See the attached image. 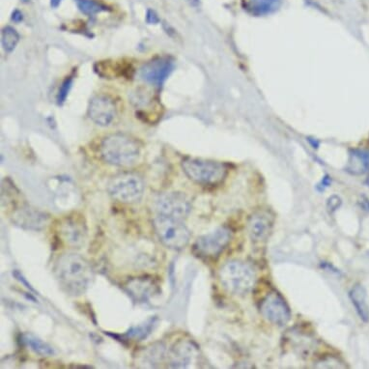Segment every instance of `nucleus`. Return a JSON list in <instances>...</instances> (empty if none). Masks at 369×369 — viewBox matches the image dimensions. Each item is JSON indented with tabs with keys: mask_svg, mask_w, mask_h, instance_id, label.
I'll list each match as a JSON object with an SVG mask.
<instances>
[{
	"mask_svg": "<svg viewBox=\"0 0 369 369\" xmlns=\"http://www.w3.org/2000/svg\"><path fill=\"white\" fill-rule=\"evenodd\" d=\"M54 273L61 288L71 296L86 293L94 277L93 269L83 256L65 253L57 259Z\"/></svg>",
	"mask_w": 369,
	"mask_h": 369,
	"instance_id": "obj_1",
	"label": "nucleus"
},
{
	"mask_svg": "<svg viewBox=\"0 0 369 369\" xmlns=\"http://www.w3.org/2000/svg\"><path fill=\"white\" fill-rule=\"evenodd\" d=\"M101 155L109 164L130 167L139 160L140 147L133 137L124 133H113L102 141Z\"/></svg>",
	"mask_w": 369,
	"mask_h": 369,
	"instance_id": "obj_2",
	"label": "nucleus"
},
{
	"mask_svg": "<svg viewBox=\"0 0 369 369\" xmlns=\"http://www.w3.org/2000/svg\"><path fill=\"white\" fill-rule=\"evenodd\" d=\"M218 277L223 287L230 293L245 295L250 292L256 283V272L253 267L240 260H231L222 266Z\"/></svg>",
	"mask_w": 369,
	"mask_h": 369,
	"instance_id": "obj_3",
	"label": "nucleus"
},
{
	"mask_svg": "<svg viewBox=\"0 0 369 369\" xmlns=\"http://www.w3.org/2000/svg\"><path fill=\"white\" fill-rule=\"evenodd\" d=\"M182 168L189 179L203 186H215L228 175L225 164L218 161L187 158L182 161Z\"/></svg>",
	"mask_w": 369,
	"mask_h": 369,
	"instance_id": "obj_4",
	"label": "nucleus"
},
{
	"mask_svg": "<svg viewBox=\"0 0 369 369\" xmlns=\"http://www.w3.org/2000/svg\"><path fill=\"white\" fill-rule=\"evenodd\" d=\"M153 225L159 240L166 247L181 250L188 246L190 232L182 219L158 215L153 220Z\"/></svg>",
	"mask_w": 369,
	"mask_h": 369,
	"instance_id": "obj_5",
	"label": "nucleus"
},
{
	"mask_svg": "<svg viewBox=\"0 0 369 369\" xmlns=\"http://www.w3.org/2000/svg\"><path fill=\"white\" fill-rule=\"evenodd\" d=\"M107 191L112 198L121 203L135 204L143 196L144 183L136 174L121 173L108 182Z\"/></svg>",
	"mask_w": 369,
	"mask_h": 369,
	"instance_id": "obj_6",
	"label": "nucleus"
},
{
	"mask_svg": "<svg viewBox=\"0 0 369 369\" xmlns=\"http://www.w3.org/2000/svg\"><path fill=\"white\" fill-rule=\"evenodd\" d=\"M230 239L231 232L228 228H217L208 234L199 237L193 245V250L201 257L214 258L222 252L229 244Z\"/></svg>",
	"mask_w": 369,
	"mask_h": 369,
	"instance_id": "obj_7",
	"label": "nucleus"
},
{
	"mask_svg": "<svg viewBox=\"0 0 369 369\" xmlns=\"http://www.w3.org/2000/svg\"><path fill=\"white\" fill-rule=\"evenodd\" d=\"M260 313L269 322L282 327L290 321L291 311L282 296L276 291L267 294L260 303Z\"/></svg>",
	"mask_w": 369,
	"mask_h": 369,
	"instance_id": "obj_8",
	"label": "nucleus"
},
{
	"mask_svg": "<svg viewBox=\"0 0 369 369\" xmlns=\"http://www.w3.org/2000/svg\"><path fill=\"white\" fill-rule=\"evenodd\" d=\"M190 203L187 196L181 192H166L156 201V211L159 216L184 219L190 212Z\"/></svg>",
	"mask_w": 369,
	"mask_h": 369,
	"instance_id": "obj_9",
	"label": "nucleus"
},
{
	"mask_svg": "<svg viewBox=\"0 0 369 369\" xmlns=\"http://www.w3.org/2000/svg\"><path fill=\"white\" fill-rule=\"evenodd\" d=\"M117 114L116 104L113 100L106 95H97L93 97L88 105V116L96 125L107 127L113 122Z\"/></svg>",
	"mask_w": 369,
	"mask_h": 369,
	"instance_id": "obj_10",
	"label": "nucleus"
},
{
	"mask_svg": "<svg viewBox=\"0 0 369 369\" xmlns=\"http://www.w3.org/2000/svg\"><path fill=\"white\" fill-rule=\"evenodd\" d=\"M174 69V63L168 57H158L140 68L142 79L152 86L161 87Z\"/></svg>",
	"mask_w": 369,
	"mask_h": 369,
	"instance_id": "obj_11",
	"label": "nucleus"
},
{
	"mask_svg": "<svg viewBox=\"0 0 369 369\" xmlns=\"http://www.w3.org/2000/svg\"><path fill=\"white\" fill-rule=\"evenodd\" d=\"M60 234L69 246L80 247L84 245L87 237V228L83 218L76 216L67 217L61 226Z\"/></svg>",
	"mask_w": 369,
	"mask_h": 369,
	"instance_id": "obj_12",
	"label": "nucleus"
},
{
	"mask_svg": "<svg viewBox=\"0 0 369 369\" xmlns=\"http://www.w3.org/2000/svg\"><path fill=\"white\" fill-rule=\"evenodd\" d=\"M273 223L274 218L268 212L258 211L254 213L249 218L247 223V230L250 239L256 243L267 240L272 232Z\"/></svg>",
	"mask_w": 369,
	"mask_h": 369,
	"instance_id": "obj_13",
	"label": "nucleus"
},
{
	"mask_svg": "<svg viewBox=\"0 0 369 369\" xmlns=\"http://www.w3.org/2000/svg\"><path fill=\"white\" fill-rule=\"evenodd\" d=\"M48 216L37 209L22 208L13 215V222L19 228L29 230H41L46 228Z\"/></svg>",
	"mask_w": 369,
	"mask_h": 369,
	"instance_id": "obj_14",
	"label": "nucleus"
},
{
	"mask_svg": "<svg viewBox=\"0 0 369 369\" xmlns=\"http://www.w3.org/2000/svg\"><path fill=\"white\" fill-rule=\"evenodd\" d=\"M196 347L190 342H180L176 344L168 354L169 364L174 368L188 367L195 357Z\"/></svg>",
	"mask_w": 369,
	"mask_h": 369,
	"instance_id": "obj_15",
	"label": "nucleus"
},
{
	"mask_svg": "<svg viewBox=\"0 0 369 369\" xmlns=\"http://www.w3.org/2000/svg\"><path fill=\"white\" fill-rule=\"evenodd\" d=\"M282 0H243V7L253 16H264L279 8Z\"/></svg>",
	"mask_w": 369,
	"mask_h": 369,
	"instance_id": "obj_16",
	"label": "nucleus"
},
{
	"mask_svg": "<svg viewBox=\"0 0 369 369\" xmlns=\"http://www.w3.org/2000/svg\"><path fill=\"white\" fill-rule=\"evenodd\" d=\"M351 301L355 306L360 319L363 322L369 321V306L366 303V291L362 285H355L349 293Z\"/></svg>",
	"mask_w": 369,
	"mask_h": 369,
	"instance_id": "obj_17",
	"label": "nucleus"
},
{
	"mask_svg": "<svg viewBox=\"0 0 369 369\" xmlns=\"http://www.w3.org/2000/svg\"><path fill=\"white\" fill-rule=\"evenodd\" d=\"M347 171L355 175H360L369 171V151L354 150L350 154Z\"/></svg>",
	"mask_w": 369,
	"mask_h": 369,
	"instance_id": "obj_18",
	"label": "nucleus"
},
{
	"mask_svg": "<svg viewBox=\"0 0 369 369\" xmlns=\"http://www.w3.org/2000/svg\"><path fill=\"white\" fill-rule=\"evenodd\" d=\"M21 340L24 343V345H26L31 350L38 355L44 357H49L54 354V350L47 343L36 337L33 334L30 333L23 334L21 336Z\"/></svg>",
	"mask_w": 369,
	"mask_h": 369,
	"instance_id": "obj_19",
	"label": "nucleus"
},
{
	"mask_svg": "<svg viewBox=\"0 0 369 369\" xmlns=\"http://www.w3.org/2000/svg\"><path fill=\"white\" fill-rule=\"evenodd\" d=\"M152 286H154V284L148 280L137 279V280H133L129 284L128 289L131 295L135 297V299L137 301L144 302L151 297V290L153 288Z\"/></svg>",
	"mask_w": 369,
	"mask_h": 369,
	"instance_id": "obj_20",
	"label": "nucleus"
},
{
	"mask_svg": "<svg viewBox=\"0 0 369 369\" xmlns=\"http://www.w3.org/2000/svg\"><path fill=\"white\" fill-rule=\"evenodd\" d=\"M165 349L161 344H155L152 345L151 347H148L146 350L144 351V354L142 355L143 360L146 364H150V367H154L156 364H158V362H160L164 359L165 357Z\"/></svg>",
	"mask_w": 369,
	"mask_h": 369,
	"instance_id": "obj_21",
	"label": "nucleus"
},
{
	"mask_svg": "<svg viewBox=\"0 0 369 369\" xmlns=\"http://www.w3.org/2000/svg\"><path fill=\"white\" fill-rule=\"evenodd\" d=\"M156 318L152 317L150 319H148L146 322L143 323L141 325H138L136 327L131 328L128 332L127 335L130 336L131 338L136 339V340H142L144 338H146L150 333L152 330L154 328V325L156 323Z\"/></svg>",
	"mask_w": 369,
	"mask_h": 369,
	"instance_id": "obj_22",
	"label": "nucleus"
},
{
	"mask_svg": "<svg viewBox=\"0 0 369 369\" xmlns=\"http://www.w3.org/2000/svg\"><path fill=\"white\" fill-rule=\"evenodd\" d=\"M19 41V33L17 32L16 29H14L11 26H6L2 29L1 43H2V47L6 51H8V52L13 51L15 49V47H17Z\"/></svg>",
	"mask_w": 369,
	"mask_h": 369,
	"instance_id": "obj_23",
	"label": "nucleus"
},
{
	"mask_svg": "<svg viewBox=\"0 0 369 369\" xmlns=\"http://www.w3.org/2000/svg\"><path fill=\"white\" fill-rule=\"evenodd\" d=\"M77 8L86 16L92 17L103 11L106 10V7L96 2L94 0H75Z\"/></svg>",
	"mask_w": 369,
	"mask_h": 369,
	"instance_id": "obj_24",
	"label": "nucleus"
},
{
	"mask_svg": "<svg viewBox=\"0 0 369 369\" xmlns=\"http://www.w3.org/2000/svg\"><path fill=\"white\" fill-rule=\"evenodd\" d=\"M72 84H73V78L71 76L67 77L66 79L62 82V84L59 88L56 98L57 104H59V105L63 104V103L66 101L67 96L70 92Z\"/></svg>",
	"mask_w": 369,
	"mask_h": 369,
	"instance_id": "obj_25",
	"label": "nucleus"
},
{
	"mask_svg": "<svg viewBox=\"0 0 369 369\" xmlns=\"http://www.w3.org/2000/svg\"><path fill=\"white\" fill-rule=\"evenodd\" d=\"M146 21L149 24H157L160 22V18L157 15V13L153 10H148L146 14Z\"/></svg>",
	"mask_w": 369,
	"mask_h": 369,
	"instance_id": "obj_26",
	"label": "nucleus"
},
{
	"mask_svg": "<svg viewBox=\"0 0 369 369\" xmlns=\"http://www.w3.org/2000/svg\"><path fill=\"white\" fill-rule=\"evenodd\" d=\"M328 204H329V208H330V210H331V211L336 210V209H338V207L340 206V198H339L338 196H335V195H334V196H331V198L329 199Z\"/></svg>",
	"mask_w": 369,
	"mask_h": 369,
	"instance_id": "obj_27",
	"label": "nucleus"
},
{
	"mask_svg": "<svg viewBox=\"0 0 369 369\" xmlns=\"http://www.w3.org/2000/svg\"><path fill=\"white\" fill-rule=\"evenodd\" d=\"M22 14L19 12V10H16L14 13H13V16H12V19L16 22H19L22 20Z\"/></svg>",
	"mask_w": 369,
	"mask_h": 369,
	"instance_id": "obj_28",
	"label": "nucleus"
},
{
	"mask_svg": "<svg viewBox=\"0 0 369 369\" xmlns=\"http://www.w3.org/2000/svg\"><path fill=\"white\" fill-rule=\"evenodd\" d=\"M61 1L62 0H50V5H51V7L56 8L58 7V5L61 3Z\"/></svg>",
	"mask_w": 369,
	"mask_h": 369,
	"instance_id": "obj_29",
	"label": "nucleus"
},
{
	"mask_svg": "<svg viewBox=\"0 0 369 369\" xmlns=\"http://www.w3.org/2000/svg\"><path fill=\"white\" fill-rule=\"evenodd\" d=\"M189 1H190L191 4H193V5H195V4L198 3V0H189Z\"/></svg>",
	"mask_w": 369,
	"mask_h": 369,
	"instance_id": "obj_30",
	"label": "nucleus"
},
{
	"mask_svg": "<svg viewBox=\"0 0 369 369\" xmlns=\"http://www.w3.org/2000/svg\"><path fill=\"white\" fill-rule=\"evenodd\" d=\"M366 184H367V185H368V186H369V176H368V178H367V179H366Z\"/></svg>",
	"mask_w": 369,
	"mask_h": 369,
	"instance_id": "obj_31",
	"label": "nucleus"
},
{
	"mask_svg": "<svg viewBox=\"0 0 369 369\" xmlns=\"http://www.w3.org/2000/svg\"><path fill=\"white\" fill-rule=\"evenodd\" d=\"M23 1H24V2H29V0H23Z\"/></svg>",
	"mask_w": 369,
	"mask_h": 369,
	"instance_id": "obj_32",
	"label": "nucleus"
}]
</instances>
